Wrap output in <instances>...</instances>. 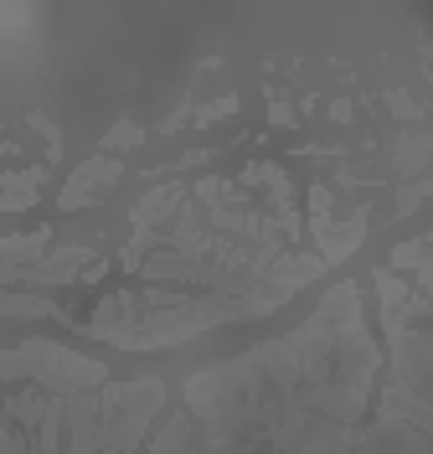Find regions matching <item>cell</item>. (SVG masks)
<instances>
[{"mask_svg":"<svg viewBox=\"0 0 433 454\" xmlns=\"http://www.w3.org/2000/svg\"><path fill=\"white\" fill-rule=\"evenodd\" d=\"M119 176L114 160H93V166H83L73 181H67V192H62V207L73 212V207H88V201H98L104 197V186Z\"/></svg>","mask_w":433,"mask_h":454,"instance_id":"1","label":"cell"},{"mask_svg":"<svg viewBox=\"0 0 433 454\" xmlns=\"http://www.w3.org/2000/svg\"><path fill=\"white\" fill-rule=\"evenodd\" d=\"M36 186H42V170H27V176H11V181L0 186V212H21V207H31V197H36Z\"/></svg>","mask_w":433,"mask_h":454,"instance_id":"2","label":"cell"},{"mask_svg":"<svg viewBox=\"0 0 433 454\" xmlns=\"http://www.w3.org/2000/svg\"><path fill=\"white\" fill-rule=\"evenodd\" d=\"M135 140H140V135H135L129 124H124V129H114V135H109V145H135Z\"/></svg>","mask_w":433,"mask_h":454,"instance_id":"3","label":"cell"}]
</instances>
